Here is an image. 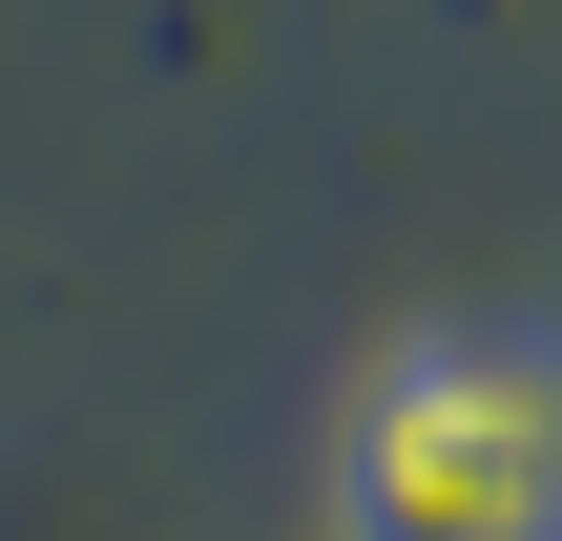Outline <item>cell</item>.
<instances>
[{
    "label": "cell",
    "instance_id": "6da1fadb",
    "mask_svg": "<svg viewBox=\"0 0 562 541\" xmlns=\"http://www.w3.org/2000/svg\"><path fill=\"white\" fill-rule=\"evenodd\" d=\"M334 541H562V334H396L334 417Z\"/></svg>",
    "mask_w": 562,
    "mask_h": 541
}]
</instances>
